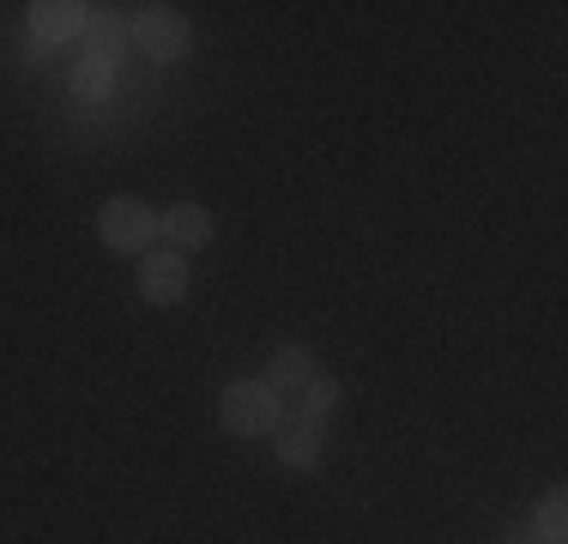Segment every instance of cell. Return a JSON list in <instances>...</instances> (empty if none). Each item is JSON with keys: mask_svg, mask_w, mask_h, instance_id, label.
Instances as JSON below:
<instances>
[{"mask_svg": "<svg viewBox=\"0 0 568 544\" xmlns=\"http://www.w3.org/2000/svg\"><path fill=\"white\" fill-rule=\"evenodd\" d=\"M278 393L266 387V381H230V387L219 393V417L230 435H273L278 424Z\"/></svg>", "mask_w": 568, "mask_h": 544, "instance_id": "obj_1", "label": "cell"}, {"mask_svg": "<svg viewBox=\"0 0 568 544\" xmlns=\"http://www.w3.org/2000/svg\"><path fill=\"white\" fill-rule=\"evenodd\" d=\"M98 230H103V242H110V249H121V254H145V249L158 242V212H145V200L121 194V200H110V206H103Z\"/></svg>", "mask_w": 568, "mask_h": 544, "instance_id": "obj_2", "label": "cell"}, {"mask_svg": "<svg viewBox=\"0 0 568 544\" xmlns=\"http://www.w3.org/2000/svg\"><path fill=\"white\" fill-rule=\"evenodd\" d=\"M140 296L145 303H158V309H170V303H182L187 296V261L175 249H145L140 254Z\"/></svg>", "mask_w": 568, "mask_h": 544, "instance_id": "obj_3", "label": "cell"}, {"mask_svg": "<svg viewBox=\"0 0 568 544\" xmlns=\"http://www.w3.org/2000/svg\"><path fill=\"white\" fill-rule=\"evenodd\" d=\"M158 236H164V249H175V254H194V249L212 242V218H206V206L182 200V206H170L164 218H158Z\"/></svg>", "mask_w": 568, "mask_h": 544, "instance_id": "obj_4", "label": "cell"}, {"mask_svg": "<svg viewBox=\"0 0 568 544\" xmlns=\"http://www.w3.org/2000/svg\"><path fill=\"white\" fill-rule=\"evenodd\" d=\"M133 37H140V49L152 54V61H175V54L187 49V24H182V12H170V7H152L133 24Z\"/></svg>", "mask_w": 568, "mask_h": 544, "instance_id": "obj_5", "label": "cell"}, {"mask_svg": "<svg viewBox=\"0 0 568 544\" xmlns=\"http://www.w3.org/2000/svg\"><path fill=\"white\" fill-rule=\"evenodd\" d=\"M85 24H91V7H79V0H37L31 7L37 43H67V37H79Z\"/></svg>", "mask_w": 568, "mask_h": 544, "instance_id": "obj_6", "label": "cell"}, {"mask_svg": "<svg viewBox=\"0 0 568 544\" xmlns=\"http://www.w3.org/2000/svg\"><path fill=\"white\" fill-rule=\"evenodd\" d=\"M273 442H278V460H284V466H315V460H321V424H315V417H303V412H296L291 424L278 417V424H273Z\"/></svg>", "mask_w": 568, "mask_h": 544, "instance_id": "obj_7", "label": "cell"}, {"mask_svg": "<svg viewBox=\"0 0 568 544\" xmlns=\"http://www.w3.org/2000/svg\"><path fill=\"white\" fill-rule=\"evenodd\" d=\"M261 381L278 393V400H284V393H291V400H303V387L315 381V357H308L303 345H284V351H273V363H266Z\"/></svg>", "mask_w": 568, "mask_h": 544, "instance_id": "obj_8", "label": "cell"}, {"mask_svg": "<svg viewBox=\"0 0 568 544\" xmlns=\"http://www.w3.org/2000/svg\"><path fill=\"white\" fill-rule=\"evenodd\" d=\"M110 73H115V67H110V54H103V49H91L85 61L73 67V91H79L85 103H98L103 91H110Z\"/></svg>", "mask_w": 568, "mask_h": 544, "instance_id": "obj_9", "label": "cell"}, {"mask_svg": "<svg viewBox=\"0 0 568 544\" xmlns=\"http://www.w3.org/2000/svg\"><path fill=\"white\" fill-rule=\"evenodd\" d=\"M339 400H345V393H339V381H308V387H303V417H315V424H321V417H333V412H339Z\"/></svg>", "mask_w": 568, "mask_h": 544, "instance_id": "obj_10", "label": "cell"}, {"mask_svg": "<svg viewBox=\"0 0 568 544\" xmlns=\"http://www.w3.org/2000/svg\"><path fill=\"white\" fill-rule=\"evenodd\" d=\"M538 538H545V544H562V538H568V508H562V496L545 502V514H538Z\"/></svg>", "mask_w": 568, "mask_h": 544, "instance_id": "obj_11", "label": "cell"}]
</instances>
